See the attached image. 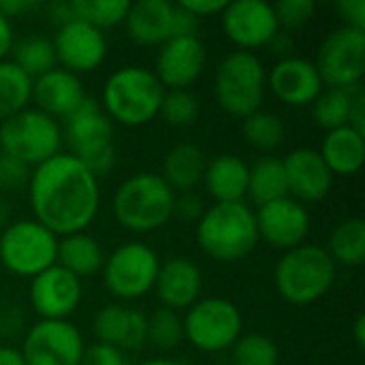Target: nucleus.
Returning <instances> with one entry per match:
<instances>
[{
    "mask_svg": "<svg viewBox=\"0 0 365 365\" xmlns=\"http://www.w3.org/2000/svg\"><path fill=\"white\" fill-rule=\"evenodd\" d=\"M47 17H49V21H51L56 28H60V26L68 24L71 19H75L73 9H71V0H68V2H51V4L47 6Z\"/></svg>",
    "mask_w": 365,
    "mask_h": 365,
    "instance_id": "nucleus-45",
    "label": "nucleus"
},
{
    "mask_svg": "<svg viewBox=\"0 0 365 365\" xmlns=\"http://www.w3.org/2000/svg\"><path fill=\"white\" fill-rule=\"evenodd\" d=\"M267 47H272L274 49V53H278L280 58H289V56H293L291 53V49H293V41H291V36H289V32H278L272 41H269V45Z\"/></svg>",
    "mask_w": 365,
    "mask_h": 365,
    "instance_id": "nucleus-48",
    "label": "nucleus"
},
{
    "mask_svg": "<svg viewBox=\"0 0 365 365\" xmlns=\"http://www.w3.org/2000/svg\"><path fill=\"white\" fill-rule=\"evenodd\" d=\"M233 365H240V364H233Z\"/></svg>",
    "mask_w": 365,
    "mask_h": 365,
    "instance_id": "nucleus-53",
    "label": "nucleus"
},
{
    "mask_svg": "<svg viewBox=\"0 0 365 365\" xmlns=\"http://www.w3.org/2000/svg\"><path fill=\"white\" fill-rule=\"evenodd\" d=\"M58 235L34 218L9 222L0 233V263L19 278H34L56 265Z\"/></svg>",
    "mask_w": 365,
    "mask_h": 365,
    "instance_id": "nucleus-9",
    "label": "nucleus"
},
{
    "mask_svg": "<svg viewBox=\"0 0 365 365\" xmlns=\"http://www.w3.org/2000/svg\"><path fill=\"white\" fill-rule=\"evenodd\" d=\"M357 88V86H355ZM355 88H329L323 90L312 103V118L325 130H336L340 126L351 124V107Z\"/></svg>",
    "mask_w": 365,
    "mask_h": 365,
    "instance_id": "nucleus-33",
    "label": "nucleus"
},
{
    "mask_svg": "<svg viewBox=\"0 0 365 365\" xmlns=\"http://www.w3.org/2000/svg\"><path fill=\"white\" fill-rule=\"evenodd\" d=\"M353 340H355V344H357L359 349H364L365 346V317L364 314H359V317L355 319V323H353Z\"/></svg>",
    "mask_w": 365,
    "mask_h": 365,
    "instance_id": "nucleus-50",
    "label": "nucleus"
},
{
    "mask_svg": "<svg viewBox=\"0 0 365 365\" xmlns=\"http://www.w3.org/2000/svg\"><path fill=\"white\" fill-rule=\"evenodd\" d=\"M336 282V263L323 246L302 244L287 250L274 269L278 295L293 306H310L323 299Z\"/></svg>",
    "mask_w": 365,
    "mask_h": 365,
    "instance_id": "nucleus-5",
    "label": "nucleus"
},
{
    "mask_svg": "<svg viewBox=\"0 0 365 365\" xmlns=\"http://www.w3.org/2000/svg\"><path fill=\"white\" fill-rule=\"evenodd\" d=\"M225 36L242 51H252L269 45L280 32L274 4L265 0H233L220 13Z\"/></svg>",
    "mask_w": 365,
    "mask_h": 365,
    "instance_id": "nucleus-14",
    "label": "nucleus"
},
{
    "mask_svg": "<svg viewBox=\"0 0 365 365\" xmlns=\"http://www.w3.org/2000/svg\"><path fill=\"white\" fill-rule=\"evenodd\" d=\"M165 88L154 71L143 66H122L113 71L101 94V107L111 122L128 128L150 124L163 105Z\"/></svg>",
    "mask_w": 365,
    "mask_h": 365,
    "instance_id": "nucleus-3",
    "label": "nucleus"
},
{
    "mask_svg": "<svg viewBox=\"0 0 365 365\" xmlns=\"http://www.w3.org/2000/svg\"><path fill=\"white\" fill-rule=\"evenodd\" d=\"M178 4L201 21L203 17L220 15L225 11V6H227V0H182Z\"/></svg>",
    "mask_w": 365,
    "mask_h": 365,
    "instance_id": "nucleus-44",
    "label": "nucleus"
},
{
    "mask_svg": "<svg viewBox=\"0 0 365 365\" xmlns=\"http://www.w3.org/2000/svg\"><path fill=\"white\" fill-rule=\"evenodd\" d=\"M13 43H15V36H13L11 19H6L4 15H0V62L6 58V53H11Z\"/></svg>",
    "mask_w": 365,
    "mask_h": 365,
    "instance_id": "nucleus-46",
    "label": "nucleus"
},
{
    "mask_svg": "<svg viewBox=\"0 0 365 365\" xmlns=\"http://www.w3.org/2000/svg\"><path fill=\"white\" fill-rule=\"evenodd\" d=\"M51 43L56 60L62 64L64 71L77 77L81 73L96 71L107 58V36L103 34V30L81 19H71L68 24L60 26Z\"/></svg>",
    "mask_w": 365,
    "mask_h": 365,
    "instance_id": "nucleus-16",
    "label": "nucleus"
},
{
    "mask_svg": "<svg viewBox=\"0 0 365 365\" xmlns=\"http://www.w3.org/2000/svg\"><path fill=\"white\" fill-rule=\"evenodd\" d=\"M289 197L306 203L323 201L334 186V175L314 148H297L282 158Z\"/></svg>",
    "mask_w": 365,
    "mask_h": 365,
    "instance_id": "nucleus-20",
    "label": "nucleus"
},
{
    "mask_svg": "<svg viewBox=\"0 0 365 365\" xmlns=\"http://www.w3.org/2000/svg\"><path fill=\"white\" fill-rule=\"evenodd\" d=\"M83 83L77 75L64 68H51L49 73L32 79V101L34 109L43 111L45 115L58 120L71 115L83 101H86Z\"/></svg>",
    "mask_w": 365,
    "mask_h": 365,
    "instance_id": "nucleus-23",
    "label": "nucleus"
},
{
    "mask_svg": "<svg viewBox=\"0 0 365 365\" xmlns=\"http://www.w3.org/2000/svg\"><path fill=\"white\" fill-rule=\"evenodd\" d=\"M26 365H79L86 342L71 321H38L24 338Z\"/></svg>",
    "mask_w": 365,
    "mask_h": 365,
    "instance_id": "nucleus-13",
    "label": "nucleus"
},
{
    "mask_svg": "<svg viewBox=\"0 0 365 365\" xmlns=\"http://www.w3.org/2000/svg\"><path fill=\"white\" fill-rule=\"evenodd\" d=\"M250 165L235 154H218L207 160L203 173V186L214 203H240L248 192Z\"/></svg>",
    "mask_w": 365,
    "mask_h": 365,
    "instance_id": "nucleus-25",
    "label": "nucleus"
},
{
    "mask_svg": "<svg viewBox=\"0 0 365 365\" xmlns=\"http://www.w3.org/2000/svg\"><path fill=\"white\" fill-rule=\"evenodd\" d=\"M267 88L289 107H306L323 92V79L312 60L302 56L280 58L267 71Z\"/></svg>",
    "mask_w": 365,
    "mask_h": 365,
    "instance_id": "nucleus-19",
    "label": "nucleus"
},
{
    "mask_svg": "<svg viewBox=\"0 0 365 365\" xmlns=\"http://www.w3.org/2000/svg\"><path fill=\"white\" fill-rule=\"evenodd\" d=\"M327 255L336 265L359 267L365 261V222L359 216H351L336 225L327 242Z\"/></svg>",
    "mask_w": 365,
    "mask_h": 365,
    "instance_id": "nucleus-30",
    "label": "nucleus"
},
{
    "mask_svg": "<svg viewBox=\"0 0 365 365\" xmlns=\"http://www.w3.org/2000/svg\"><path fill=\"white\" fill-rule=\"evenodd\" d=\"M336 9L344 26L365 30V0H340Z\"/></svg>",
    "mask_w": 365,
    "mask_h": 365,
    "instance_id": "nucleus-43",
    "label": "nucleus"
},
{
    "mask_svg": "<svg viewBox=\"0 0 365 365\" xmlns=\"http://www.w3.org/2000/svg\"><path fill=\"white\" fill-rule=\"evenodd\" d=\"M11 51H13L11 62L15 66H19L30 79H36V77L49 73L58 64L51 38L41 36V34H30V36L13 43Z\"/></svg>",
    "mask_w": 365,
    "mask_h": 365,
    "instance_id": "nucleus-32",
    "label": "nucleus"
},
{
    "mask_svg": "<svg viewBox=\"0 0 365 365\" xmlns=\"http://www.w3.org/2000/svg\"><path fill=\"white\" fill-rule=\"evenodd\" d=\"M199 113H201V103L190 90H165L158 115H163V120L169 126L175 128L192 126L199 120Z\"/></svg>",
    "mask_w": 365,
    "mask_h": 365,
    "instance_id": "nucleus-37",
    "label": "nucleus"
},
{
    "mask_svg": "<svg viewBox=\"0 0 365 365\" xmlns=\"http://www.w3.org/2000/svg\"><path fill=\"white\" fill-rule=\"evenodd\" d=\"M184 342V323L182 317L169 308H156L148 317L145 325V344H152L158 351H173Z\"/></svg>",
    "mask_w": 365,
    "mask_h": 365,
    "instance_id": "nucleus-36",
    "label": "nucleus"
},
{
    "mask_svg": "<svg viewBox=\"0 0 365 365\" xmlns=\"http://www.w3.org/2000/svg\"><path fill=\"white\" fill-rule=\"evenodd\" d=\"M321 158L325 160L331 175L349 178L359 173L365 158V137L361 130L351 124L336 130H327L319 148Z\"/></svg>",
    "mask_w": 365,
    "mask_h": 365,
    "instance_id": "nucleus-26",
    "label": "nucleus"
},
{
    "mask_svg": "<svg viewBox=\"0 0 365 365\" xmlns=\"http://www.w3.org/2000/svg\"><path fill=\"white\" fill-rule=\"evenodd\" d=\"M154 291L163 308H169L173 312L188 310L201 299V291H203L201 267L184 257L167 259L165 263H160Z\"/></svg>",
    "mask_w": 365,
    "mask_h": 365,
    "instance_id": "nucleus-21",
    "label": "nucleus"
},
{
    "mask_svg": "<svg viewBox=\"0 0 365 365\" xmlns=\"http://www.w3.org/2000/svg\"><path fill=\"white\" fill-rule=\"evenodd\" d=\"M207 167L205 152L195 143H178L173 145L165 160L160 178L169 184V188L180 192H190L203 182V173Z\"/></svg>",
    "mask_w": 365,
    "mask_h": 365,
    "instance_id": "nucleus-28",
    "label": "nucleus"
},
{
    "mask_svg": "<svg viewBox=\"0 0 365 365\" xmlns=\"http://www.w3.org/2000/svg\"><path fill=\"white\" fill-rule=\"evenodd\" d=\"M203 212H205V203H203V199L195 190L175 195L173 216H180L182 220H188V222H197Z\"/></svg>",
    "mask_w": 365,
    "mask_h": 365,
    "instance_id": "nucleus-42",
    "label": "nucleus"
},
{
    "mask_svg": "<svg viewBox=\"0 0 365 365\" xmlns=\"http://www.w3.org/2000/svg\"><path fill=\"white\" fill-rule=\"evenodd\" d=\"M246 197L261 205H267L272 201H278L282 197H289L287 186V173L282 158L278 156H261L255 165L248 169V192Z\"/></svg>",
    "mask_w": 365,
    "mask_h": 365,
    "instance_id": "nucleus-29",
    "label": "nucleus"
},
{
    "mask_svg": "<svg viewBox=\"0 0 365 365\" xmlns=\"http://www.w3.org/2000/svg\"><path fill=\"white\" fill-rule=\"evenodd\" d=\"M139 365H184V364L173 361V359H148V361H143V364H139Z\"/></svg>",
    "mask_w": 365,
    "mask_h": 365,
    "instance_id": "nucleus-52",
    "label": "nucleus"
},
{
    "mask_svg": "<svg viewBox=\"0 0 365 365\" xmlns=\"http://www.w3.org/2000/svg\"><path fill=\"white\" fill-rule=\"evenodd\" d=\"M105 250L96 237L88 235L86 231L58 237V257L56 265L73 274L75 278L83 280L90 276H98L105 265Z\"/></svg>",
    "mask_w": 365,
    "mask_h": 365,
    "instance_id": "nucleus-27",
    "label": "nucleus"
},
{
    "mask_svg": "<svg viewBox=\"0 0 365 365\" xmlns=\"http://www.w3.org/2000/svg\"><path fill=\"white\" fill-rule=\"evenodd\" d=\"M199 248L218 263H237L259 244L255 210L240 203H214L197 220Z\"/></svg>",
    "mask_w": 365,
    "mask_h": 365,
    "instance_id": "nucleus-2",
    "label": "nucleus"
},
{
    "mask_svg": "<svg viewBox=\"0 0 365 365\" xmlns=\"http://www.w3.org/2000/svg\"><path fill=\"white\" fill-rule=\"evenodd\" d=\"M158 269L160 257L152 246L143 242H126L105 257L101 276L113 297L135 302L154 291Z\"/></svg>",
    "mask_w": 365,
    "mask_h": 365,
    "instance_id": "nucleus-10",
    "label": "nucleus"
},
{
    "mask_svg": "<svg viewBox=\"0 0 365 365\" xmlns=\"http://www.w3.org/2000/svg\"><path fill=\"white\" fill-rule=\"evenodd\" d=\"M79 365H126V359L120 349L96 342L92 346H86Z\"/></svg>",
    "mask_w": 365,
    "mask_h": 365,
    "instance_id": "nucleus-41",
    "label": "nucleus"
},
{
    "mask_svg": "<svg viewBox=\"0 0 365 365\" xmlns=\"http://www.w3.org/2000/svg\"><path fill=\"white\" fill-rule=\"evenodd\" d=\"M75 19H81L98 30L124 24L130 9L128 0H71Z\"/></svg>",
    "mask_w": 365,
    "mask_h": 365,
    "instance_id": "nucleus-35",
    "label": "nucleus"
},
{
    "mask_svg": "<svg viewBox=\"0 0 365 365\" xmlns=\"http://www.w3.org/2000/svg\"><path fill=\"white\" fill-rule=\"evenodd\" d=\"M32 9H36V2H30V0H2L0 2V15H4L6 19L26 11H32Z\"/></svg>",
    "mask_w": 365,
    "mask_h": 365,
    "instance_id": "nucleus-47",
    "label": "nucleus"
},
{
    "mask_svg": "<svg viewBox=\"0 0 365 365\" xmlns=\"http://www.w3.org/2000/svg\"><path fill=\"white\" fill-rule=\"evenodd\" d=\"M28 201L34 220L53 235L81 233L101 210L98 178L73 154L58 152L30 171Z\"/></svg>",
    "mask_w": 365,
    "mask_h": 365,
    "instance_id": "nucleus-1",
    "label": "nucleus"
},
{
    "mask_svg": "<svg viewBox=\"0 0 365 365\" xmlns=\"http://www.w3.org/2000/svg\"><path fill=\"white\" fill-rule=\"evenodd\" d=\"M62 139L68 143V154L81 160L96 178H103L113 169V122L94 98H86L71 115L64 118Z\"/></svg>",
    "mask_w": 365,
    "mask_h": 365,
    "instance_id": "nucleus-7",
    "label": "nucleus"
},
{
    "mask_svg": "<svg viewBox=\"0 0 365 365\" xmlns=\"http://www.w3.org/2000/svg\"><path fill=\"white\" fill-rule=\"evenodd\" d=\"M314 66L323 86L342 90L361 86L365 73V30L340 26L329 32L319 47Z\"/></svg>",
    "mask_w": 365,
    "mask_h": 365,
    "instance_id": "nucleus-12",
    "label": "nucleus"
},
{
    "mask_svg": "<svg viewBox=\"0 0 365 365\" xmlns=\"http://www.w3.org/2000/svg\"><path fill=\"white\" fill-rule=\"evenodd\" d=\"M30 178V167L0 152V190H17Z\"/></svg>",
    "mask_w": 365,
    "mask_h": 365,
    "instance_id": "nucleus-40",
    "label": "nucleus"
},
{
    "mask_svg": "<svg viewBox=\"0 0 365 365\" xmlns=\"http://www.w3.org/2000/svg\"><path fill=\"white\" fill-rule=\"evenodd\" d=\"M259 242L276 250H293L306 244L310 233V212L291 197H282L255 212Z\"/></svg>",
    "mask_w": 365,
    "mask_h": 365,
    "instance_id": "nucleus-17",
    "label": "nucleus"
},
{
    "mask_svg": "<svg viewBox=\"0 0 365 365\" xmlns=\"http://www.w3.org/2000/svg\"><path fill=\"white\" fill-rule=\"evenodd\" d=\"M32 101V79L11 60L0 62V122L28 109Z\"/></svg>",
    "mask_w": 365,
    "mask_h": 365,
    "instance_id": "nucleus-31",
    "label": "nucleus"
},
{
    "mask_svg": "<svg viewBox=\"0 0 365 365\" xmlns=\"http://www.w3.org/2000/svg\"><path fill=\"white\" fill-rule=\"evenodd\" d=\"M175 192L160 173H135L126 178L113 195V218L130 233H152L173 218Z\"/></svg>",
    "mask_w": 365,
    "mask_h": 365,
    "instance_id": "nucleus-4",
    "label": "nucleus"
},
{
    "mask_svg": "<svg viewBox=\"0 0 365 365\" xmlns=\"http://www.w3.org/2000/svg\"><path fill=\"white\" fill-rule=\"evenodd\" d=\"M184 340L201 353H222L233 349L242 336V312L227 297H205L186 310Z\"/></svg>",
    "mask_w": 365,
    "mask_h": 365,
    "instance_id": "nucleus-11",
    "label": "nucleus"
},
{
    "mask_svg": "<svg viewBox=\"0 0 365 365\" xmlns=\"http://www.w3.org/2000/svg\"><path fill=\"white\" fill-rule=\"evenodd\" d=\"M9 216H11L9 201L0 197V227H6V225H9Z\"/></svg>",
    "mask_w": 365,
    "mask_h": 365,
    "instance_id": "nucleus-51",
    "label": "nucleus"
},
{
    "mask_svg": "<svg viewBox=\"0 0 365 365\" xmlns=\"http://www.w3.org/2000/svg\"><path fill=\"white\" fill-rule=\"evenodd\" d=\"M62 128L58 120L38 109H24L0 122V152L26 167H38L60 152Z\"/></svg>",
    "mask_w": 365,
    "mask_h": 365,
    "instance_id": "nucleus-8",
    "label": "nucleus"
},
{
    "mask_svg": "<svg viewBox=\"0 0 365 365\" xmlns=\"http://www.w3.org/2000/svg\"><path fill=\"white\" fill-rule=\"evenodd\" d=\"M126 32L130 41L141 47H160L173 36L175 4L169 0H139L130 2L126 13Z\"/></svg>",
    "mask_w": 365,
    "mask_h": 365,
    "instance_id": "nucleus-24",
    "label": "nucleus"
},
{
    "mask_svg": "<svg viewBox=\"0 0 365 365\" xmlns=\"http://www.w3.org/2000/svg\"><path fill=\"white\" fill-rule=\"evenodd\" d=\"M244 141L259 152H274L284 141V124L274 111L259 109L242 120Z\"/></svg>",
    "mask_w": 365,
    "mask_h": 365,
    "instance_id": "nucleus-34",
    "label": "nucleus"
},
{
    "mask_svg": "<svg viewBox=\"0 0 365 365\" xmlns=\"http://www.w3.org/2000/svg\"><path fill=\"white\" fill-rule=\"evenodd\" d=\"M233 357L240 365H278V344L263 334H246L233 344Z\"/></svg>",
    "mask_w": 365,
    "mask_h": 365,
    "instance_id": "nucleus-38",
    "label": "nucleus"
},
{
    "mask_svg": "<svg viewBox=\"0 0 365 365\" xmlns=\"http://www.w3.org/2000/svg\"><path fill=\"white\" fill-rule=\"evenodd\" d=\"M145 325L148 317L135 308L122 304L103 306L92 321V329L98 344H107L124 351H139L145 346Z\"/></svg>",
    "mask_w": 365,
    "mask_h": 365,
    "instance_id": "nucleus-22",
    "label": "nucleus"
},
{
    "mask_svg": "<svg viewBox=\"0 0 365 365\" xmlns=\"http://www.w3.org/2000/svg\"><path fill=\"white\" fill-rule=\"evenodd\" d=\"M207 51L197 34L171 36L160 45L154 75L165 90H188L205 71Z\"/></svg>",
    "mask_w": 365,
    "mask_h": 365,
    "instance_id": "nucleus-18",
    "label": "nucleus"
},
{
    "mask_svg": "<svg viewBox=\"0 0 365 365\" xmlns=\"http://www.w3.org/2000/svg\"><path fill=\"white\" fill-rule=\"evenodd\" d=\"M267 90V71L255 51L235 49L222 58L214 73L218 107L233 118H248L261 109Z\"/></svg>",
    "mask_w": 365,
    "mask_h": 365,
    "instance_id": "nucleus-6",
    "label": "nucleus"
},
{
    "mask_svg": "<svg viewBox=\"0 0 365 365\" xmlns=\"http://www.w3.org/2000/svg\"><path fill=\"white\" fill-rule=\"evenodd\" d=\"M0 365H26V361L19 349L0 346Z\"/></svg>",
    "mask_w": 365,
    "mask_h": 365,
    "instance_id": "nucleus-49",
    "label": "nucleus"
},
{
    "mask_svg": "<svg viewBox=\"0 0 365 365\" xmlns=\"http://www.w3.org/2000/svg\"><path fill=\"white\" fill-rule=\"evenodd\" d=\"M274 13L278 19V26L284 30H299L306 26L314 13L312 0H280L274 4Z\"/></svg>",
    "mask_w": 365,
    "mask_h": 365,
    "instance_id": "nucleus-39",
    "label": "nucleus"
},
{
    "mask_svg": "<svg viewBox=\"0 0 365 365\" xmlns=\"http://www.w3.org/2000/svg\"><path fill=\"white\" fill-rule=\"evenodd\" d=\"M81 297V280L60 265H51L30 280L28 299L41 321H68V317L79 308Z\"/></svg>",
    "mask_w": 365,
    "mask_h": 365,
    "instance_id": "nucleus-15",
    "label": "nucleus"
}]
</instances>
